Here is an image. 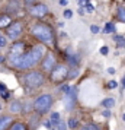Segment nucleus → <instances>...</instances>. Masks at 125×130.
I'll use <instances>...</instances> for the list:
<instances>
[{"mask_svg": "<svg viewBox=\"0 0 125 130\" xmlns=\"http://www.w3.org/2000/svg\"><path fill=\"white\" fill-rule=\"evenodd\" d=\"M102 114H103L105 117H111V111H103Z\"/></svg>", "mask_w": 125, "mask_h": 130, "instance_id": "35", "label": "nucleus"}, {"mask_svg": "<svg viewBox=\"0 0 125 130\" xmlns=\"http://www.w3.org/2000/svg\"><path fill=\"white\" fill-rule=\"evenodd\" d=\"M90 31H92L93 34H99V32H101V28H99L97 25H92V26H90Z\"/></svg>", "mask_w": 125, "mask_h": 130, "instance_id": "23", "label": "nucleus"}, {"mask_svg": "<svg viewBox=\"0 0 125 130\" xmlns=\"http://www.w3.org/2000/svg\"><path fill=\"white\" fill-rule=\"evenodd\" d=\"M122 86L125 88V76H124V79H122Z\"/></svg>", "mask_w": 125, "mask_h": 130, "instance_id": "37", "label": "nucleus"}, {"mask_svg": "<svg viewBox=\"0 0 125 130\" xmlns=\"http://www.w3.org/2000/svg\"><path fill=\"white\" fill-rule=\"evenodd\" d=\"M49 121H51V124H53V126H57V124L61 121L58 112H51V120H49Z\"/></svg>", "mask_w": 125, "mask_h": 130, "instance_id": "17", "label": "nucleus"}, {"mask_svg": "<svg viewBox=\"0 0 125 130\" xmlns=\"http://www.w3.org/2000/svg\"><path fill=\"white\" fill-rule=\"evenodd\" d=\"M79 75V70L76 69V70H71L70 73H68V79H74V77H77Z\"/></svg>", "mask_w": 125, "mask_h": 130, "instance_id": "24", "label": "nucleus"}, {"mask_svg": "<svg viewBox=\"0 0 125 130\" xmlns=\"http://www.w3.org/2000/svg\"><path fill=\"white\" fill-rule=\"evenodd\" d=\"M67 126H68V129H71V130L77 129V127H79V120H77V118H74V117H71L70 120H68Z\"/></svg>", "mask_w": 125, "mask_h": 130, "instance_id": "16", "label": "nucleus"}, {"mask_svg": "<svg viewBox=\"0 0 125 130\" xmlns=\"http://www.w3.org/2000/svg\"><path fill=\"white\" fill-rule=\"evenodd\" d=\"M0 92H2V94L7 92V88H6V85H5V83H0Z\"/></svg>", "mask_w": 125, "mask_h": 130, "instance_id": "29", "label": "nucleus"}, {"mask_svg": "<svg viewBox=\"0 0 125 130\" xmlns=\"http://www.w3.org/2000/svg\"><path fill=\"white\" fill-rule=\"evenodd\" d=\"M20 110H22L20 101H13L12 104H10V111L12 112H20Z\"/></svg>", "mask_w": 125, "mask_h": 130, "instance_id": "13", "label": "nucleus"}, {"mask_svg": "<svg viewBox=\"0 0 125 130\" xmlns=\"http://www.w3.org/2000/svg\"><path fill=\"white\" fill-rule=\"evenodd\" d=\"M76 96H77V89L71 86V91L66 95V108L67 111H71L74 108V104H76Z\"/></svg>", "mask_w": 125, "mask_h": 130, "instance_id": "9", "label": "nucleus"}, {"mask_svg": "<svg viewBox=\"0 0 125 130\" xmlns=\"http://www.w3.org/2000/svg\"><path fill=\"white\" fill-rule=\"evenodd\" d=\"M86 10H87V12H93V6H92V5H90V3H89V5H87V6H86Z\"/></svg>", "mask_w": 125, "mask_h": 130, "instance_id": "32", "label": "nucleus"}, {"mask_svg": "<svg viewBox=\"0 0 125 130\" xmlns=\"http://www.w3.org/2000/svg\"><path fill=\"white\" fill-rule=\"evenodd\" d=\"M20 9V5H19V2L18 0H10L9 3H7V6H6V10L7 13H10V15H13V13H16Z\"/></svg>", "mask_w": 125, "mask_h": 130, "instance_id": "11", "label": "nucleus"}, {"mask_svg": "<svg viewBox=\"0 0 125 130\" xmlns=\"http://www.w3.org/2000/svg\"><path fill=\"white\" fill-rule=\"evenodd\" d=\"M118 19L121 22H125V7H119L118 9Z\"/></svg>", "mask_w": 125, "mask_h": 130, "instance_id": "22", "label": "nucleus"}, {"mask_svg": "<svg viewBox=\"0 0 125 130\" xmlns=\"http://www.w3.org/2000/svg\"><path fill=\"white\" fill-rule=\"evenodd\" d=\"M103 32H105V34H112V32H115V25H113L112 22H108V24L105 25Z\"/></svg>", "mask_w": 125, "mask_h": 130, "instance_id": "20", "label": "nucleus"}, {"mask_svg": "<svg viewBox=\"0 0 125 130\" xmlns=\"http://www.w3.org/2000/svg\"><path fill=\"white\" fill-rule=\"evenodd\" d=\"M102 105L106 107V108H112L115 105V100L113 98H105V100L102 101Z\"/></svg>", "mask_w": 125, "mask_h": 130, "instance_id": "19", "label": "nucleus"}, {"mask_svg": "<svg viewBox=\"0 0 125 130\" xmlns=\"http://www.w3.org/2000/svg\"><path fill=\"white\" fill-rule=\"evenodd\" d=\"M23 56H25V42L16 41L9 51V63L15 67H18L19 63H20V59Z\"/></svg>", "mask_w": 125, "mask_h": 130, "instance_id": "4", "label": "nucleus"}, {"mask_svg": "<svg viewBox=\"0 0 125 130\" xmlns=\"http://www.w3.org/2000/svg\"><path fill=\"white\" fill-rule=\"evenodd\" d=\"M29 13L34 16V18H42V16H45V15L48 13V7L45 6V5H42V3L34 5V6L29 7Z\"/></svg>", "mask_w": 125, "mask_h": 130, "instance_id": "8", "label": "nucleus"}, {"mask_svg": "<svg viewBox=\"0 0 125 130\" xmlns=\"http://www.w3.org/2000/svg\"><path fill=\"white\" fill-rule=\"evenodd\" d=\"M122 118H124V120H125V114H124V116H122Z\"/></svg>", "mask_w": 125, "mask_h": 130, "instance_id": "40", "label": "nucleus"}, {"mask_svg": "<svg viewBox=\"0 0 125 130\" xmlns=\"http://www.w3.org/2000/svg\"><path fill=\"white\" fill-rule=\"evenodd\" d=\"M67 60H68V63L71 66H77V63H79V57L77 56H74V54H67Z\"/></svg>", "mask_w": 125, "mask_h": 130, "instance_id": "15", "label": "nucleus"}, {"mask_svg": "<svg viewBox=\"0 0 125 130\" xmlns=\"http://www.w3.org/2000/svg\"><path fill=\"white\" fill-rule=\"evenodd\" d=\"M51 107H53V96L49 94H42L34 101V110L39 116L47 114L51 110Z\"/></svg>", "mask_w": 125, "mask_h": 130, "instance_id": "3", "label": "nucleus"}, {"mask_svg": "<svg viewBox=\"0 0 125 130\" xmlns=\"http://www.w3.org/2000/svg\"><path fill=\"white\" fill-rule=\"evenodd\" d=\"M79 5H80V6H87V5H89V0H79Z\"/></svg>", "mask_w": 125, "mask_h": 130, "instance_id": "31", "label": "nucleus"}, {"mask_svg": "<svg viewBox=\"0 0 125 130\" xmlns=\"http://www.w3.org/2000/svg\"><path fill=\"white\" fill-rule=\"evenodd\" d=\"M79 130H101V127L97 124H93V123H87V124H83Z\"/></svg>", "mask_w": 125, "mask_h": 130, "instance_id": "14", "label": "nucleus"}, {"mask_svg": "<svg viewBox=\"0 0 125 130\" xmlns=\"http://www.w3.org/2000/svg\"><path fill=\"white\" fill-rule=\"evenodd\" d=\"M55 57H54V54L48 53L47 56H45V59H44V61H42V69L47 72H53L54 69H55Z\"/></svg>", "mask_w": 125, "mask_h": 130, "instance_id": "10", "label": "nucleus"}, {"mask_svg": "<svg viewBox=\"0 0 125 130\" xmlns=\"http://www.w3.org/2000/svg\"><path fill=\"white\" fill-rule=\"evenodd\" d=\"M9 25H10V19H9V16H5V15H3V16H0V26H9Z\"/></svg>", "mask_w": 125, "mask_h": 130, "instance_id": "21", "label": "nucleus"}, {"mask_svg": "<svg viewBox=\"0 0 125 130\" xmlns=\"http://www.w3.org/2000/svg\"><path fill=\"white\" fill-rule=\"evenodd\" d=\"M68 77V69L64 64H57L55 69L51 72V80L53 82H63V79Z\"/></svg>", "mask_w": 125, "mask_h": 130, "instance_id": "6", "label": "nucleus"}, {"mask_svg": "<svg viewBox=\"0 0 125 130\" xmlns=\"http://www.w3.org/2000/svg\"><path fill=\"white\" fill-rule=\"evenodd\" d=\"M60 5H61V6H67L68 2H67V0H60Z\"/></svg>", "mask_w": 125, "mask_h": 130, "instance_id": "33", "label": "nucleus"}, {"mask_svg": "<svg viewBox=\"0 0 125 130\" xmlns=\"http://www.w3.org/2000/svg\"><path fill=\"white\" fill-rule=\"evenodd\" d=\"M108 86H109V89H115L116 86H118V83L115 82V80H111V82L108 83Z\"/></svg>", "mask_w": 125, "mask_h": 130, "instance_id": "27", "label": "nucleus"}, {"mask_svg": "<svg viewBox=\"0 0 125 130\" xmlns=\"http://www.w3.org/2000/svg\"><path fill=\"white\" fill-rule=\"evenodd\" d=\"M6 44H7V40L5 38V37H0V48L6 47Z\"/></svg>", "mask_w": 125, "mask_h": 130, "instance_id": "26", "label": "nucleus"}, {"mask_svg": "<svg viewBox=\"0 0 125 130\" xmlns=\"http://www.w3.org/2000/svg\"><path fill=\"white\" fill-rule=\"evenodd\" d=\"M3 95V98L5 100H9V96H10V92H5V94H2Z\"/></svg>", "mask_w": 125, "mask_h": 130, "instance_id": "34", "label": "nucleus"}, {"mask_svg": "<svg viewBox=\"0 0 125 130\" xmlns=\"http://www.w3.org/2000/svg\"><path fill=\"white\" fill-rule=\"evenodd\" d=\"M71 16H73V12H71V10H66V12H64V18L70 19Z\"/></svg>", "mask_w": 125, "mask_h": 130, "instance_id": "30", "label": "nucleus"}, {"mask_svg": "<svg viewBox=\"0 0 125 130\" xmlns=\"http://www.w3.org/2000/svg\"><path fill=\"white\" fill-rule=\"evenodd\" d=\"M32 35L44 44H54L53 29L45 24H36L32 28Z\"/></svg>", "mask_w": 125, "mask_h": 130, "instance_id": "2", "label": "nucleus"}, {"mask_svg": "<svg viewBox=\"0 0 125 130\" xmlns=\"http://www.w3.org/2000/svg\"><path fill=\"white\" fill-rule=\"evenodd\" d=\"M44 54H45V48L44 45H34V47L31 48V51L28 54H25L23 57L20 59V63H19V69H22V70H26V69H31V67H34L36 66L39 61L42 60L44 57Z\"/></svg>", "mask_w": 125, "mask_h": 130, "instance_id": "1", "label": "nucleus"}, {"mask_svg": "<svg viewBox=\"0 0 125 130\" xmlns=\"http://www.w3.org/2000/svg\"><path fill=\"white\" fill-rule=\"evenodd\" d=\"M23 31V24L22 22H13L6 28V34L10 40H18Z\"/></svg>", "mask_w": 125, "mask_h": 130, "instance_id": "7", "label": "nucleus"}, {"mask_svg": "<svg viewBox=\"0 0 125 130\" xmlns=\"http://www.w3.org/2000/svg\"><path fill=\"white\" fill-rule=\"evenodd\" d=\"M26 2H28V3H32V2H34V0H26Z\"/></svg>", "mask_w": 125, "mask_h": 130, "instance_id": "39", "label": "nucleus"}, {"mask_svg": "<svg viewBox=\"0 0 125 130\" xmlns=\"http://www.w3.org/2000/svg\"><path fill=\"white\" fill-rule=\"evenodd\" d=\"M57 127H58V130H67V126H66V123H64L63 120L57 124Z\"/></svg>", "mask_w": 125, "mask_h": 130, "instance_id": "25", "label": "nucleus"}, {"mask_svg": "<svg viewBox=\"0 0 125 130\" xmlns=\"http://www.w3.org/2000/svg\"><path fill=\"white\" fill-rule=\"evenodd\" d=\"M0 108H2V107H0Z\"/></svg>", "mask_w": 125, "mask_h": 130, "instance_id": "41", "label": "nucleus"}, {"mask_svg": "<svg viewBox=\"0 0 125 130\" xmlns=\"http://www.w3.org/2000/svg\"><path fill=\"white\" fill-rule=\"evenodd\" d=\"M101 53H102V54H103V56H106V54H108V53H109V48H108V47H106V45H103V47H102V48H101Z\"/></svg>", "mask_w": 125, "mask_h": 130, "instance_id": "28", "label": "nucleus"}, {"mask_svg": "<svg viewBox=\"0 0 125 130\" xmlns=\"http://www.w3.org/2000/svg\"><path fill=\"white\" fill-rule=\"evenodd\" d=\"M9 130H26V126L23 123H19V121H15V123L10 126Z\"/></svg>", "mask_w": 125, "mask_h": 130, "instance_id": "18", "label": "nucleus"}, {"mask_svg": "<svg viewBox=\"0 0 125 130\" xmlns=\"http://www.w3.org/2000/svg\"><path fill=\"white\" fill-rule=\"evenodd\" d=\"M3 60H5V57H3V56H0V63H2Z\"/></svg>", "mask_w": 125, "mask_h": 130, "instance_id": "38", "label": "nucleus"}, {"mask_svg": "<svg viewBox=\"0 0 125 130\" xmlns=\"http://www.w3.org/2000/svg\"><path fill=\"white\" fill-rule=\"evenodd\" d=\"M108 73L113 75V73H115V69H113V67H109V69H108Z\"/></svg>", "mask_w": 125, "mask_h": 130, "instance_id": "36", "label": "nucleus"}, {"mask_svg": "<svg viewBox=\"0 0 125 130\" xmlns=\"http://www.w3.org/2000/svg\"><path fill=\"white\" fill-rule=\"evenodd\" d=\"M12 123V117L10 116H3L0 117V130H6Z\"/></svg>", "mask_w": 125, "mask_h": 130, "instance_id": "12", "label": "nucleus"}, {"mask_svg": "<svg viewBox=\"0 0 125 130\" xmlns=\"http://www.w3.org/2000/svg\"><path fill=\"white\" fill-rule=\"evenodd\" d=\"M44 82H45V77H44V75L41 72H38V70L31 72V73H28L25 76V85L28 88H32V89L39 88V86L44 85Z\"/></svg>", "mask_w": 125, "mask_h": 130, "instance_id": "5", "label": "nucleus"}]
</instances>
